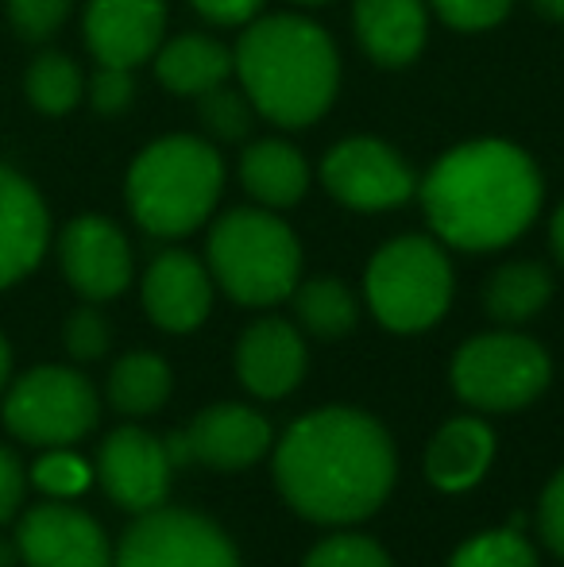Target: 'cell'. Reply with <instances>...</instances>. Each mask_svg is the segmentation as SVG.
<instances>
[{
    "mask_svg": "<svg viewBox=\"0 0 564 567\" xmlns=\"http://www.w3.org/2000/svg\"><path fill=\"white\" fill-rule=\"evenodd\" d=\"M275 478L283 498L309 522H363L394 486V444L368 413L317 410L283 436Z\"/></svg>",
    "mask_w": 564,
    "mask_h": 567,
    "instance_id": "6da1fadb",
    "label": "cell"
},
{
    "mask_svg": "<svg viewBox=\"0 0 564 567\" xmlns=\"http://www.w3.org/2000/svg\"><path fill=\"white\" fill-rule=\"evenodd\" d=\"M422 209L437 236L460 251H495L534 225L542 174L506 140H472L444 151L422 182Z\"/></svg>",
    "mask_w": 564,
    "mask_h": 567,
    "instance_id": "7a4b0ae2",
    "label": "cell"
},
{
    "mask_svg": "<svg viewBox=\"0 0 564 567\" xmlns=\"http://www.w3.org/2000/svg\"><path fill=\"white\" fill-rule=\"evenodd\" d=\"M233 70L256 113L279 127H309L340 90L337 43L306 16L252 20L233 51Z\"/></svg>",
    "mask_w": 564,
    "mask_h": 567,
    "instance_id": "3957f363",
    "label": "cell"
},
{
    "mask_svg": "<svg viewBox=\"0 0 564 567\" xmlns=\"http://www.w3.org/2000/svg\"><path fill=\"white\" fill-rule=\"evenodd\" d=\"M225 163L197 135H166L143 147L129 171L124 194L136 225L151 236H189L217 209Z\"/></svg>",
    "mask_w": 564,
    "mask_h": 567,
    "instance_id": "277c9868",
    "label": "cell"
},
{
    "mask_svg": "<svg viewBox=\"0 0 564 567\" xmlns=\"http://www.w3.org/2000/svg\"><path fill=\"white\" fill-rule=\"evenodd\" d=\"M209 275L240 306L290 298L301 275V244L267 209H233L209 231Z\"/></svg>",
    "mask_w": 564,
    "mask_h": 567,
    "instance_id": "5b68a950",
    "label": "cell"
},
{
    "mask_svg": "<svg viewBox=\"0 0 564 567\" xmlns=\"http://www.w3.org/2000/svg\"><path fill=\"white\" fill-rule=\"evenodd\" d=\"M368 306L391 332H422L452 301V267L429 236H399L368 262Z\"/></svg>",
    "mask_w": 564,
    "mask_h": 567,
    "instance_id": "8992f818",
    "label": "cell"
},
{
    "mask_svg": "<svg viewBox=\"0 0 564 567\" xmlns=\"http://www.w3.org/2000/svg\"><path fill=\"white\" fill-rule=\"evenodd\" d=\"M452 386L475 410H522L550 386V355L530 337L488 332L457 351Z\"/></svg>",
    "mask_w": 564,
    "mask_h": 567,
    "instance_id": "52a82bcc",
    "label": "cell"
},
{
    "mask_svg": "<svg viewBox=\"0 0 564 567\" xmlns=\"http://www.w3.org/2000/svg\"><path fill=\"white\" fill-rule=\"evenodd\" d=\"M4 425L28 444L62 449L98 425V394L70 367H35L8 390Z\"/></svg>",
    "mask_w": 564,
    "mask_h": 567,
    "instance_id": "ba28073f",
    "label": "cell"
},
{
    "mask_svg": "<svg viewBox=\"0 0 564 567\" xmlns=\"http://www.w3.org/2000/svg\"><path fill=\"white\" fill-rule=\"evenodd\" d=\"M116 567H240L225 533L189 509H147L121 540Z\"/></svg>",
    "mask_w": 564,
    "mask_h": 567,
    "instance_id": "9c48e42d",
    "label": "cell"
},
{
    "mask_svg": "<svg viewBox=\"0 0 564 567\" xmlns=\"http://www.w3.org/2000/svg\"><path fill=\"white\" fill-rule=\"evenodd\" d=\"M321 182L340 205L360 213L399 209L418 194L407 158L391 143L368 140V135L337 143L321 163Z\"/></svg>",
    "mask_w": 564,
    "mask_h": 567,
    "instance_id": "30bf717a",
    "label": "cell"
},
{
    "mask_svg": "<svg viewBox=\"0 0 564 567\" xmlns=\"http://www.w3.org/2000/svg\"><path fill=\"white\" fill-rule=\"evenodd\" d=\"M271 444V429L248 405H213L189 421L186 433L171 436L166 455L171 463H205L217 471H240L252 467Z\"/></svg>",
    "mask_w": 564,
    "mask_h": 567,
    "instance_id": "8fae6325",
    "label": "cell"
},
{
    "mask_svg": "<svg viewBox=\"0 0 564 567\" xmlns=\"http://www.w3.org/2000/svg\"><path fill=\"white\" fill-rule=\"evenodd\" d=\"M59 259L70 286L90 301H109L132 282V247L109 217L85 213L62 228Z\"/></svg>",
    "mask_w": 564,
    "mask_h": 567,
    "instance_id": "7c38bea8",
    "label": "cell"
},
{
    "mask_svg": "<svg viewBox=\"0 0 564 567\" xmlns=\"http://www.w3.org/2000/svg\"><path fill=\"white\" fill-rule=\"evenodd\" d=\"M16 545L28 567H113V553L90 514L74 506H35L20 522Z\"/></svg>",
    "mask_w": 564,
    "mask_h": 567,
    "instance_id": "4fadbf2b",
    "label": "cell"
},
{
    "mask_svg": "<svg viewBox=\"0 0 564 567\" xmlns=\"http://www.w3.org/2000/svg\"><path fill=\"white\" fill-rule=\"evenodd\" d=\"M166 31L163 0H90L85 4V47L101 66L136 70L155 59Z\"/></svg>",
    "mask_w": 564,
    "mask_h": 567,
    "instance_id": "5bb4252c",
    "label": "cell"
},
{
    "mask_svg": "<svg viewBox=\"0 0 564 567\" xmlns=\"http://www.w3.org/2000/svg\"><path fill=\"white\" fill-rule=\"evenodd\" d=\"M98 471L109 498L116 506L132 509V514H147V509L163 506L166 486H171L166 444H158L155 436L136 425H124L109 436L105 449H101Z\"/></svg>",
    "mask_w": 564,
    "mask_h": 567,
    "instance_id": "9a60e30c",
    "label": "cell"
},
{
    "mask_svg": "<svg viewBox=\"0 0 564 567\" xmlns=\"http://www.w3.org/2000/svg\"><path fill=\"white\" fill-rule=\"evenodd\" d=\"M51 244V217L23 174L0 166V290L28 278Z\"/></svg>",
    "mask_w": 564,
    "mask_h": 567,
    "instance_id": "2e32d148",
    "label": "cell"
},
{
    "mask_svg": "<svg viewBox=\"0 0 564 567\" xmlns=\"http://www.w3.org/2000/svg\"><path fill=\"white\" fill-rule=\"evenodd\" d=\"M143 309L166 332H194L213 309V278L189 251H163L143 275Z\"/></svg>",
    "mask_w": 564,
    "mask_h": 567,
    "instance_id": "e0dca14e",
    "label": "cell"
},
{
    "mask_svg": "<svg viewBox=\"0 0 564 567\" xmlns=\"http://www.w3.org/2000/svg\"><path fill=\"white\" fill-rule=\"evenodd\" d=\"M352 28L376 66L402 70L425 47L429 4L425 0H356Z\"/></svg>",
    "mask_w": 564,
    "mask_h": 567,
    "instance_id": "ac0fdd59",
    "label": "cell"
},
{
    "mask_svg": "<svg viewBox=\"0 0 564 567\" xmlns=\"http://www.w3.org/2000/svg\"><path fill=\"white\" fill-rule=\"evenodd\" d=\"M236 371L240 382L259 398H283L306 374V343H301L298 329L290 321H256L240 337L236 348Z\"/></svg>",
    "mask_w": 564,
    "mask_h": 567,
    "instance_id": "d6986e66",
    "label": "cell"
},
{
    "mask_svg": "<svg viewBox=\"0 0 564 567\" xmlns=\"http://www.w3.org/2000/svg\"><path fill=\"white\" fill-rule=\"evenodd\" d=\"M491 455H495V433L475 417H457L429 444L425 475L437 491H468L491 467Z\"/></svg>",
    "mask_w": 564,
    "mask_h": 567,
    "instance_id": "ffe728a7",
    "label": "cell"
},
{
    "mask_svg": "<svg viewBox=\"0 0 564 567\" xmlns=\"http://www.w3.org/2000/svg\"><path fill=\"white\" fill-rule=\"evenodd\" d=\"M240 182L264 209H290L309 189V163L286 140H259L240 155Z\"/></svg>",
    "mask_w": 564,
    "mask_h": 567,
    "instance_id": "44dd1931",
    "label": "cell"
},
{
    "mask_svg": "<svg viewBox=\"0 0 564 567\" xmlns=\"http://www.w3.org/2000/svg\"><path fill=\"white\" fill-rule=\"evenodd\" d=\"M228 74H233V51L197 31L158 43L155 51V78L178 97H202L205 90L228 82Z\"/></svg>",
    "mask_w": 564,
    "mask_h": 567,
    "instance_id": "7402d4cb",
    "label": "cell"
},
{
    "mask_svg": "<svg viewBox=\"0 0 564 567\" xmlns=\"http://www.w3.org/2000/svg\"><path fill=\"white\" fill-rule=\"evenodd\" d=\"M553 298V275L537 262H506L488 282V313L499 324H522L537 317Z\"/></svg>",
    "mask_w": 564,
    "mask_h": 567,
    "instance_id": "603a6c76",
    "label": "cell"
},
{
    "mask_svg": "<svg viewBox=\"0 0 564 567\" xmlns=\"http://www.w3.org/2000/svg\"><path fill=\"white\" fill-rule=\"evenodd\" d=\"M109 398L121 413H155L171 398V367L155 351H132L109 374Z\"/></svg>",
    "mask_w": 564,
    "mask_h": 567,
    "instance_id": "cb8c5ba5",
    "label": "cell"
},
{
    "mask_svg": "<svg viewBox=\"0 0 564 567\" xmlns=\"http://www.w3.org/2000/svg\"><path fill=\"white\" fill-rule=\"evenodd\" d=\"M23 93H28V101L43 116H66L70 109H74L78 101L85 97L82 66H78L70 54L43 51L28 66V78H23Z\"/></svg>",
    "mask_w": 564,
    "mask_h": 567,
    "instance_id": "d4e9b609",
    "label": "cell"
},
{
    "mask_svg": "<svg viewBox=\"0 0 564 567\" xmlns=\"http://www.w3.org/2000/svg\"><path fill=\"white\" fill-rule=\"evenodd\" d=\"M294 309L298 321L321 340H337L356 329V298L340 278H314L306 286H294Z\"/></svg>",
    "mask_w": 564,
    "mask_h": 567,
    "instance_id": "484cf974",
    "label": "cell"
},
{
    "mask_svg": "<svg viewBox=\"0 0 564 567\" xmlns=\"http://www.w3.org/2000/svg\"><path fill=\"white\" fill-rule=\"evenodd\" d=\"M197 116H202L205 132L221 143H236L252 132V120H256V105L248 101L244 90H233L228 82L213 85L197 97Z\"/></svg>",
    "mask_w": 564,
    "mask_h": 567,
    "instance_id": "4316f807",
    "label": "cell"
},
{
    "mask_svg": "<svg viewBox=\"0 0 564 567\" xmlns=\"http://www.w3.org/2000/svg\"><path fill=\"white\" fill-rule=\"evenodd\" d=\"M449 567H537V556L519 529H495L468 540Z\"/></svg>",
    "mask_w": 564,
    "mask_h": 567,
    "instance_id": "83f0119b",
    "label": "cell"
},
{
    "mask_svg": "<svg viewBox=\"0 0 564 567\" xmlns=\"http://www.w3.org/2000/svg\"><path fill=\"white\" fill-rule=\"evenodd\" d=\"M74 0H8V23L28 43H43L66 23Z\"/></svg>",
    "mask_w": 564,
    "mask_h": 567,
    "instance_id": "f1b7e54d",
    "label": "cell"
},
{
    "mask_svg": "<svg viewBox=\"0 0 564 567\" xmlns=\"http://www.w3.org/2000/svg\"><path fill=\"white\" fill-rule=\"evenodd\" d=\"M31 478H35L39 491L54 494V498H74L90 486V467L74 452H47L35 460Z\"/></svg>",
    "mask_w": 564,
    "mask_h": 567,
    "instance_id": "f546056e",
    "label": "cell"
},
{
    "mask_svg": "<svg viewBox=\"0 0 564 567\" xmlns=\"http://www.w3.org/2000/svg\"><path fill=\"white\" fill-rule=\"evenodd\" d=\"M449 28L457 31H488L511 16L514 0H425Z\"/></svg>",
    "mask_w": 564,
    "mask_h": 567,
    "instance_id": "4dcf8cb0",
    "label": "cell"
},
{
    "mask_svg": "<svg viewBox=\"0 0 564 567\" xmlns=\"http://www.w3.org/2000/svg\"><path fill=\"white\" fill-rule=\"evenodd\" d=\"M306 567H391V560L368 537H332L309 553Z\"/></svg>",
    "mask_w": 564,
    "mask_h": 567,
    "instance_id": "1f68e13d",
    "label": "cell"
},
{
    "mask_svg": "<svg viewBox=\"0 0 564 567\" xmlns=\"http://www.w3.org/2000/svg\"><path fill=\"white\" fill-rule=\"evenodd\" d=\"M109 321L98 313V309H78V313H70L66 321V351L74 359H82V363H90V359H101L109 351Z\"/></svg>",
    "mask_w": 564,
    "mask_h": 567,
    "instance_id": "d6a6232c",
    "label": "cell"
},
{
    "mask_svg": "<svg viewBox=\"0 0 564 567\" xmlns=\"http://www.w3.org/2000/svg\"><path fill=\"white\" fill-rule=\"evenodd\" d=\"M136 97V82H132V70L124 66H98V74L90 78V105L101 116H116L132 105Z\"/></svg>",
    "mask_w": 564,
    "mask_h": 567,
    "instance_id": "836d02e7",
    "label": "cell"
},
{
    "mask_svg": "<svg viewBox=\"0 0 564 567\" xmlns=\"http://www.w3.org/2000/svg\"><path fill=\"white\" fill-rule=\"evenodd\" d=\"M537 522H542L545 545H550L557 556H564V467L553 475V483L545 486L542 514H537Z\"/></svg>",
    "mask_w": 564,
    "mask_h": 567,
    "instance_id": "e575fe53",
    "label": "cell"
},
{
    "mask_svg": "<svg viewBox=\"0 0 564 567\" xmlns=\"http://www.w3.org/2000/svg\"><path fill=\"white\" fill-rule=\"evenodd\" d=\"M23 486H28V475H23V463L16 460L8 449H0V522L20 509L23 502Z\"/></svg>",
    "mask_w": 564,
    "mask_h": 567,
    "instance_id": "d590c367",
    "label": "cell"
},
{
    "mask_svg": "<svg viewBox=\"0 0 564 567\" xmlns=\"http://www.w3.org/2000/svg\"><path fill=\"white\" fill-rule=\"evenodd\" d=\"M197 12L209 23H221V28H233V23H252L264 8V0H189Z\"/></svg>",
    "mask_w": 564,
    "mask_h": 567,
    "instance_id": "8d00e7d4",
    "label": "cell"
},
{
    "mask_svg": "<svg viewBox=\"0 0 564 567\" xmlns=\"http://www.w3.org/2000/svg\"><path fill=\"white\" fill-rule=\"evenodd\" d=\"M530 4H534V12L545 16V20L564 23V0H530Z\"/></svg>",
    "mask_w": 564,
    "mask_h": 567,
    "instance_id": "74e56055",
    "label": "cell"
},
{
    "mask_svg": "<svg viewBox=\"0 0 564 567\" xmlns=\"http://www.w3.org/2000/svg\"><path fill=\"white\" fill-rule=\"evenodd\" d=\"M550 236H553V251H557V259L564 262V205L557 209V217H553V228H550Z\"/></svg>",
    "mask_w": 564,
    "mask_h": 567,
    "instance_id": "f35d334b",
    "label": "cell"
},
{
    "mask_svg": "<svg viewBox=\"0 0 564 567\" xmlns=\"http://www.w3.org/2000/svg\"><path fill=\"white\" fill-rule=\"evenodd\" d=\"M8 367H12V351H8V340L0 337V390H4V379H8Z\"/></svg>",
    "mask_w": 564,
    "mask_h": 567,
    "instance_id": "ab89813d",
    "label": "cell"
},
{
    "mask_svg": "<svg viewBox=\"0 0 564 567\" xmlns=\"http://www.w3.org/2000/svg\"><path fill=\"white\" fill-rule=\"evenodd\" d=\"M0 567H16V548L8 540H0Z\"/></svg>",
    "mask_w": 564,
    "mask_h": 567,
    "instance_id": "60d3db41",
    "label": "cell"
},
{
    "mask_svg": "<svg viewBox=\"0 0 564 567\" xmlns=\"http://www.w3.org/2000/svg\"><path fill=\"white\" fill-rule=\"evenodd\" d=\"M298 4H325V0H298Z\"/></svg>",
    "mask_w": 564,
    "mask_h": 567,
    "instance_id": "b9f144b4",
    "label": "cell"
}]
</instances>
